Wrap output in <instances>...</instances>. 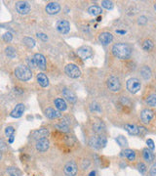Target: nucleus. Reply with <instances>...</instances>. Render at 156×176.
Returning a JSON list of instances; mask_svg holds the SVG:
<instances>
[{"instance_id":"1a4fd4ad","label":"nucleus","mask_w":156,"mask_h":176,"mask_svg":"<svg viewBox=\"0 0 156 176\" xmlns=\"http://www.w3.org/2000/svg\"><path fill=\"white\" fill-rule=\"evenodd\" d=\"M35 148L38 152L40 153H44L46 151H48L50 148V141L47 138H42L36 141L35 144Z\"/></svg>"},{"instance_id":"393cba45","label":"nucleus","mask_w":156,"mask_h":176,"mask_svg":"<svg viewBox=\"0 0 156 176\" xmlns=\"http://www.w3.org/2000/svg\"><path fill=\"white\" fill-rule=\"evenodd\" d=\"M55 127H56L60 132H62V133H67V132L69 131L68 125L67 124L66 122H63V121L56 123V124H55Z\"/></svg>"},{"instance_id":"7ed1b4c3","label":"nucleus","mask_w":156,"mask_h":176,"mask_svg":"<svg viewBox=\"0 0 156 176\" xmlns=\"http://www.w3.org/2000/svg\"><path fill=\"white\" fill-rule=\"evenodd\" d=\"M60 144L62 146L63 145V150H66V148L71 150V148L76 144L75 139L70 135L62 134L61 132V137H60Z\"/></svg>"},{"instance_id":"a18cd8bd","label":"nucleus","mask_w":156,"mask_h":176,"mask_svg":"<svg viewBox=\"0 0 156 176\" xmlns=\"http://www.w3.org/2000/svg\"><path fill=\"white\" fill-rule=\"evenodd\" d=\"M89 165H90V161L89 160H83V162H82V168L87 169V167Z\"/></svg>"},{"instance_id":"5701e85b","label":"nucleus","mask_w":156,"mask_h":176,"mask_svg":"<svg viewBox=\"0 0 156 176\" xmlns=\"http://www.w3.org/2000/svg\"><path fill=\"white\" fill-rule=\"evenodd\" d=\"M125 129L126 131L128 132L129 134L131 135H137L140 133V130H139V127L134 125V124H129V123H127V124H125Z\"/></svg>"},{"instance_id":"bb28decb","label":"nucleus","mask_w":156,"mask_h":176,"mask_svg":"<svg viewBox=\"0 0 156 176\" xmlns=\"http://www.w3.org/2000/svg\"><path fill=\"white\" fill-rule=\"evenodd\" d=\"M123 154H124V156L127 157V160H128V161H130V162L135 161V158H136V153L133 151V150L126 149L125 151L123 152Z\"/></svg>"},{"instance_id":"4468645a","label":"nucleus","mask_w":156,"mask_h":176,"mask_svg":"<svg viewBox=\"0 0 156 176\" xmlns=\"http://www.w3.org/2000/svg\"><path fill=\"white\" fill-rule=\"evenodd\" d=\"M152 118H153V112L148 109H145L141 113V120L144 124H148L150 120L152 119Z\"/></svg>"},{"instance_id":"c756f323","label":"nucleus","mask_w":156,"mask_h":176,"mask_svg":"<svg viewBox=\"0 0 156 176\" xmlns=\"http://www.w3.org/2000/svg\"><path fill=\"white\" fill-rule=\"evenodd\" d=\"M153 46H154V44L151 40H144L143 43V50L145 51H151L153 49Z\"/></svg>"},{"instance_id":"423d86ee","label":"nucleus","mask_w":156,"mask_h":176,"mask_svg":"<svg viewBox=\"0 0 156 176\" xmlns=\"http://www.w3.org/2000/svg\"><path fill=\"white\" fill-rule=\"evenodd\" d=\"M142 84L140 82V80L137 78H130L129 80L127 81V89L129 90V92L136 94L137 92H139L141 90Z\"/></svg>"},{"instance_id":"c85d7f7f","label":"nucleus","mask_w":156,"mask_h":176,"mask_svg":"<svg viewBox=\"0 0 156 176\" xmlns=\"http://www.w3.org/2000/svg\"><path fill=\"white\" fill-rule=\"evenodd\" d=\"M7 173L10 176H21V171L19 168L14 166H10L7 168Z\"/></svg>"},{"instance_id":"ddd939ff","label":"nucleus","mask_w":156,"mask_h":176,"mask_svg":"<svg viewBox=\"0 0 156 176\" xmlns=\"http://www.w3.org/2000/svg\"><path fill=\"white\" fill-rule=\"evenodd\" d=\"M45 116L50 119H56L62 118V114L59 110H55L53 108H47L45 110Z\"/></svg>"},{"instance_id":"dca6fc26","label":"nucleus","mask_w":156,"mask_h":176,"mask_svg":"<svg viewBox=\"0 0 156 176\" xmlns=\"http://www.w3.org/2000/svg\"><path fill=\"white\" fill-rule=\"evenodd\" d=\"M24 112V104H18L15 109L11 112L10 116L14 118H19L23 116V113Z\"/></svg>"},{"instance_id":"aec40b11","label":"nucleus","mask_w":156,"mask_h":176,"mask_svg":"<svg viewBox=\"0 0 156 176\" xmlns=\"http://www.w3.org/2000/svg\"><path fill=\"white\" fill-rule=\"evenodd\" d=\"M36 79H37V82L42 86V87H47L49 85V78L47 77L45 74L43 73H39L36 76Z\"/></svg>"},{"instance_id":"20e7f679","label":"nucleus","mask_w":156,"mask_h":176,"mask_svg":"<svg viewBox=\"0 0 156 176\" xmlns=\"http://www.w3.org/2000/svg\"><path fill=\"white\" fill-rule=\"evenodd\" d=\"M106 85H107L108 89L112 92H118L121 88V83H120V81H119V78L114 75L109 76L107 78Z\"/></svg>"},{"instance_id":"0eeeda50","label":"nucleus","mask_w":156,"mask_h":176,"mask_svg":"<svg viewBox=\"0 0 156 176\" xmlns=\"http://www.w3.org/2000/svg\"><path fill=\"white\" fill-rule=\"evenodd\" d=\"M66 74L71 78H78L81 75V70L74 64H68L66 67Z\"/></svg>"},{"instance_id":"c9c22d12","label":"nucleus","mask_w":156,"mask_h":176,"mask_svg":"<svg viewBox=\"0 0 156 176\" xmlns=\"http://www.w3.org/2000/svg\"><path fill=\"white\" fill-rule=\"evenodd\" d=\"M2 39H3L5 42H10V41H12V39H13V34H12L11 32L7 31V32H5V33L2 35Z\"/></svg>"},{"instance_id":"6e6d98bb","label":"nucleus","mask_w":156,"mask_h":176,"mask_svg":"<svg viewBox=\"0 0 156 176\" xmlns=\"http://www.w3.org/2000/svg\"><path fill=\"white\" fill-rule=\"evenodd\" d=\"M154 8H155V10H156V3H155V5H154Z\"/></svg>"},{"instance_id":"c03bdc74","label":"nucleus","mask_w":156,"mask_h":176,"mask_svg":"<svg viewBox=\"0 0 156 176\" xmlns=\"http://www.w3.org/2000/svg\"><path fill=\"white\" fill-rule=\"evenodd\" d=\"M146 144H148V148L151 149V150H153V149L155 148V146H154V142H153V140H152V139H148V141H146Z\"/></svg>"},{"instance_id":"a19ab883","label":"nucleus","mask_w":156,"mask_h":176,"mask_svg":"<svg viewBox=\"0 0 156 176\" xmlns=\"http://www.w3.org/2000/svg\"><path fill=\"white\" fill-rule=\"evenodd\" d=\"M137 167H139V170L141 171L142 174H144L145 171H146V166L143 163V162H140L139 164H137Z\"/></svg>"},{"instance_id":"412c9836","label":"nucleus","mask_w":156,"mask_h":176,"mask_svg":"<svg viewBox=\"0 0 156 176\" xmlns=\"http://www.w3.org/2000/svg\"><path fill=\"white\" fill-rule=\"evenodd\" d=\"M54 104H55V107H56L57 110H59V111H66L67 108L66 101L63 100L62 98H57V99H55Z\"/></svg>"},{"instance_id":"ea45409f","label":"nucleus","mask_w":156,"mask_h":176,"mask_svg":"<svg viewBox=\"0 0 156 176\" xmlns=\"http://www.w3.org/2000/svg\"><path fill=\"white\" fill-rule=\"evenodd\" d=\"M91 110L93 111V112H100V106L97 103H94V104H92L91 106Z\"/></svg>"},{"instance_id":"864d4df0","label":"nucleus","mask_w":156,"mask_h":176,"mask_svg":"<svg viewBox=\"0 0 156 176\" xmlns=\"http://www.w3.org/2000/svg\"><path fill=\"white\" fill-rule=\"evenodd\" d=\"M97 21H98V22H100V21H102V17H98Z\"/></svg>"},{"instance_id":"39448f33","label":"nucleus","mask_w":156,"mask_h":176,"mask_svg":"<svg viewBox=\"0 0 156 176\" xmlns=\"http://www.w3.org/2000/svg\"><path fill=\"white\" fill-rule=\"evenodd\" d=\"M63 172L67 176H76L78 172V167L74 161H69L63 167Z\"/></svg>"},{"instance_id":"7c9ffc66","label":"nucleus","mask_w":156,"mask_h":176,"mask_svg":"<svg viewBox=\"0 0 156 176\" xmlns=\"http://www.w3.org/2000/svg\"><path fill=\"white\" fill-rule=\"evenodd\" d=\"M146 103H148V105L150 106V107H155L156 106V94H152V95L148 96V99H146Z\"/></svg>"},{"instance_id":"f704fd0d","label":"nucleus","mask_w":156,"mask_h":176,"mask_svg":"<svg viewBox=\"0 0 156 176\" xmlns=\"http://www.w3.org/2000/svg\"><path fill=\"white\" fill-rule=\"evenodd\" d=\"M90 145L92 147H94L95 149H99V141H98V137L97 136H93V137H91L90 139Z\"/></svg>"},{"instance_id":"de8ad7c7","label":"nucleus","mask_w":156,"mask_h":176,"mask_svg":"<svg viewBox=\"0 0 156 176\" xmlns=\"http://www.w3.org/2000/svg\"><path fill=\"white\" fill-rule=\"evenodd\" d=\"M150 175L151 176H156V163H154L151 168H150Z\"/></svg>"},{"instance_id":"a211bd4d","label":"nucleus","mask_w":156,"mask_h":176,"mask_svg":"<svg viewBox=\"0 0 156 176\" xmlns=\"http://www.w3.org/2000/svg\"><path fill=\"white\" fill-rule=\"evenodd\" d=\"M34 60H35V64L40 69H46V59L42 54H37L34 55Z\"/></svg>"},{"instance_id":"3c124183","label":"nucleus","mask_w":156,"mask_h":176,"mask_svg":"<svg viewBox=\"0 0 156 176\" xmlns=\"http://www.w3.org/2000/svg\"><path fill=\"white\" fill-rule=\"evenodd\" d=\"M126 31L125 30H116V33H120V34H124Z\"/></svg>"},{"instance_id":"a878e982","label":"nucleus","mask_w":156,"mask_h":176,"mask_svg":"<svg viewBox=\"0 0 156 176\" xmlns=\"http://www.w3.org/2000/svg\"><path fill=\"white\" fill-rule=\"evenodd\" d=\"M88 13L92 16H99L100 14H102V9H100L99 6H91L88 8Z\"/></svg>"},{"instance_id":"e433bc0d","label":"nucleus","mask_w":156,"mask_h":176,"mask_svg":"<svg viewBox=\"0 0 156 176\" xmlns=\"http://www.w3.org/2000/svg\"><path fill=\"white\" fill-rule=\"evenodd\" d=\"M98 141H99V147L102 148L106 145V138L104 135L98 136Z\"/></svg>"},{"instance_id":"4be33fe9","label":"nucleus","mask_w":156,"mask_h":176,"mask_svg":"<svg viewBox=\"0 0 156 176\" xmlns=\"http://www.w3.org/2000/svg\"><path fill=\"white\" fill-rule=\"evenodd\" d=\"M105 126L104 124V122L100 121V120L96 121L93 124V130L95 131V133H97V134H102L103 132L105 131Z\"/></svg>"},{"instance_id":"4c0bfd02","label":"nucleus","mask_w":156,"mask_h":176,"mask_svg":"<svg viewBox=\"0 0 156 176\" xmlns=\"http://www.w3.org/2000/svg\"><path fill=\"white\" fill-rule=\"evenodd\" d=\"M14 133H15V129H14L13 126H8V127H6V129H5V135H6L8 138L11 137L12 135H14Z\"/></svg>"},{"instance_id":"6ab92c4d","label":"nucleus","mask_w":156,"mask_h":176,"mask_svg":"<svg viewBox=\"0 0 156 176\" xmlns=\"http://www.w3.org/2000/svg\"><path fill=\"white\" fill-rule=\"evenodd\" d=\"M62 95L63 97L70 103H75L76 102V96L71 90H69L68 88H63L62 89Z\"/></svg>"},{"instance_id":"2f4dec72","label":"nucleus","mask_w":156,"mask_h":176,"mask_svg":"<svg viewBox=\"0 0 156 176\" xmlns=\"http://www.w3.org/2000/svg\"><path fill=\"white\" fill-rule=\"evenodd\" d=\"M23 41L29 48H33L35 46V40L32 39L31 37H24Z\"/></svg>"},{"instance_id":"37998d69","label":"nucleus","mask_w":156,"mask_h":176,"mask_svg":"<svg viewBox=\"0 0 156 176\" xmlns=\"http://www.w3.org/2000/svg\"><path fill=\"white\" fill-rule=\"evenodd\" d=\"M137 22H139L140 25H145L146 23H148V18L144 16H142V17H140V19Z\"/></svg>"},{"instance_id":"9b49d317","label":"nucleus","mask_w":156,"mask_h":176,"mask_svg":"<svg viewBox=\"0 0 156 176\" xmlns=\"http://www.w3.org/2000/svg\"><path fill=\"white\" fill-rule=\"evenodd\" d=\"M45 10L49 15H56L61 11V6L58 2H50L46 5Z\"/></svg>"},{"instance_id":"cd10ccee","label":"nucleus","mask_w":156,"mask_h":176,"mask_svg":"<svg viewBox=\"0 0 156 176\" xmlns=\"http://www.w3.org/2000/svg\"><path fill=\"white\" fill-rule=\"evenodd\" d=\"M141 74H142V76L144 78V79H149L151 77V70L148 67H143L142 69H141Z\"/></svg>"},{"instance_id":"6e6552de","label":"nucleus","mask_w":156,"mask_h":176,"mask_svg":"<svg viewBox=\"0 0 156 176\" xmlns=\"http://www.w3.org/2000/svg\"><path fill=\"white\" fill-rule=\"evenodd\" d=\"M16 11L21 15H26L30 11V4L27 1H19L15 5Z\"/></svg>"},{"instance_id":"49530a36","label":"nucleus","mask_w":156,"mask_h":176,"mask_svg":"<svg viewBox=\"0 0 156 176\" xmlns=\"http://www.w3.org/2000/svg\"><path fill=\"white\" fill-rule=\"evenodd\" d=\"M37 37L40 38V39H42L43 41H46V40L48 39V36L45 33H37Z\"/></svg>"},{"instance_id":"603ef678","label":"nucleus","mask_w":156,"mask_h":176,"mask_svg":"<svg viewBox=\"0 0 156 176\" xmlns=\"http://www.w3.org/2000/svg\"><path fill=\"white\" fill-rule=\"evenodd\" d=\"M2 147H3V148L6 147V146H5V143L3 142V141H0V148H2Z\"/></svg>"},{"instance_id":"f03ea898","label":"nucleus","mask_w":156,"mask_h":176,"mask_svg":"<svg viewBox=\"0 0 156 176\" xmlns=\"http://www.w3.org/2000/svg\"><path fill=\"white\" fill-rule=\"evenodd\" d=\"M15 75L22 81H27L32 77V72L30 68L24 66H19L15 69Z\"/></svg>"},{"instance_id":"9d476101","label":"nucleus","mask_w":156,"mask_h":176,"mask_svg":"<svg viewBox=\"0 0 156 176\" xmlns=\"http://www.w3.org/2000/svg\"><path fill=\"white\" fill-rule=\"evenodd\" d=\"M77 55L83 60H87L89 58L92 57L93 55V51H92V48L89 46H82L80 48H78L77 50Z\"/></svg>"},{"instance_id":"5fc2aeb1","label":"nucleus","mask_w":156,"mask_h":176,"mask_svg":"<svg viewBox=\"0 0 156 176\" xmlns=\"http://www.w3.org/2000/svg\"><path fill=\"white\" fill-rule=\"evenodd\" d=\"M1 158H2V153L0 151V161H1Z\"/></svg>"},{"instance_id":"09e8293b","label":"nucleus","mask_w":156,"mask_h":176,"mask_svg":"<svg viewBox=\"0 0 156 176\" xmlns=\"http://www.w3.org/2000/svg\"><path fill=\"white\" fill-rule=\"evenodd\" d=\"M14 139H15V135H12L11 137H9V144H12Z\"/></svg>"},{"instance_id":"f8f14e48","label":"nucleus","mask_w":156,"mask_h":176,"mask_svg":"<svg viewBox=\"0 0 156 176\" xmlns=\"http://www.w3.org/2000/svg\"><path fill=\"white\" fill-rule=\"evenodd\" d=\"M57 30L60 33L66 34L70 30V24L66 20H61L57 24Z\"/></svg>"},{"instance_id":"72a5a7b5","label":"nucleus","mask_w":156,"mask_h":176,"mask_svg":"<svg viewBox=\"0 0 156 176\" xmlns=\"http://www.w3.org/2000/svg\"><path fill=\"white\" fill-rule=\"evenodd\" d=\"M116 142L120 145L121 147H126V146H128V141H127V139L124 137V136H118L117 138H116Z\"/></svg>"},{"instance_id":"f257e3e1","label":"nucleus","mask_w":156,"mask_h":176,"mask_svg":"<svg viewBox=\"0 0 156 176\" xmlns=\"http://www.w3.org/2000/svg\"><path fill=\"white\" fill-rule=\"evenodd\" d=\"M112 53L118 59L127 60L132 54V48L126 43H116L112 47Z\"/></svg>"},{"instance_id":"79ce46f5","label":"nucleus","mask_w":156,"mask_h":176,"mask_svg":"<svg viewBox=\"0 0 156 176\" xmlns=\"http://www.w3.org/2000/svg\"><path fill=\"white\" fill-rule=\"evenodd\" d=\"M29 65H30V68H32V69H34V68H35L36 64H35L34 56H33V57H31V58H29Z\"/></svg>"},{"instance_id":"58836bf2","label":"nucleus","mask_w":156,"mask_h":176,"mask_svg":"<svg viewBox=\"0 0 156 176\" xmlns=\"http://www.w3.org/2000/svg\"><path fill=\"white\" fill-rule=\"evenodd\" d=\"M102 6L107 10H111L113 9V2L111 1H102Z\"/></svg>"},{"instance_id":"f3484780","label":"nucleus","mask_w":156,"mask_h":176,"mask_svg":"<svg viewBox=\"0 0 156 176\" xmlns=\"http://www.w3.org/2000/svg\"><path fill=\"white\" fill-rule=\"evenodd\" d=\"M48 135H49V130L47 128L37 129L32 133L33 139H36V140H39V139H42V138H47Z\"/></svg>"},{"instance_id":"473e14b6","label":"nucleus","mask_w":156,"mask_h":176,"mask_svg":"<svg viewBox=\"0 0 156 176\" xmlns=\"http://www.w3.org/2000/svg\"><path fill=\"white\" fill-rule=\"evenodd\" d=\"M5 53H6V55L10 58H14L16 56V50L14 47H11V46H9L5 49Z\"/></svg>"},{"instance_id":"2eb2a0df","label":"nucleus","mask_w":156,"mask_h":176,"mask_svg":"<svg viewBox=\"0 0 156 176\" xmlns=\"http://www.w3.org/2000/svg\"><path fill=\"white\" fill-rule=\"evenodd\" d=\"M113 40V36L110 32H102L99 35V41L103 44V45H107Z\"/></svg>"},{"instance_id":"b1692460","label":"nucleus","mask_w":156,"mask_h":176,"mask_svg":"<svg viewBox=\"0 0 156 176\" xmlns=\"http://www.w3.org/2000/svg\"><path fill=\"white\" fill-rule=\"evenodd\" d=\"M143 157L146 162H151L154 160V155L149 149H144L143 151Z\"/></svg>"},{"instance_id":"8fccbe9b","label":"nucleus","mask_w":156,"mask_h":176,"mask_svg":"<svg viewBox=\"0 0 156 176\" xmlns=\"http://www.w3.org/2000/svg\"><path fill=\"white\" fill-rule=\"evenodd\" d=\"M97 174H96V171L95 170H92L90 173H89V176H96Z\"/></svg>"}]
</instances>
